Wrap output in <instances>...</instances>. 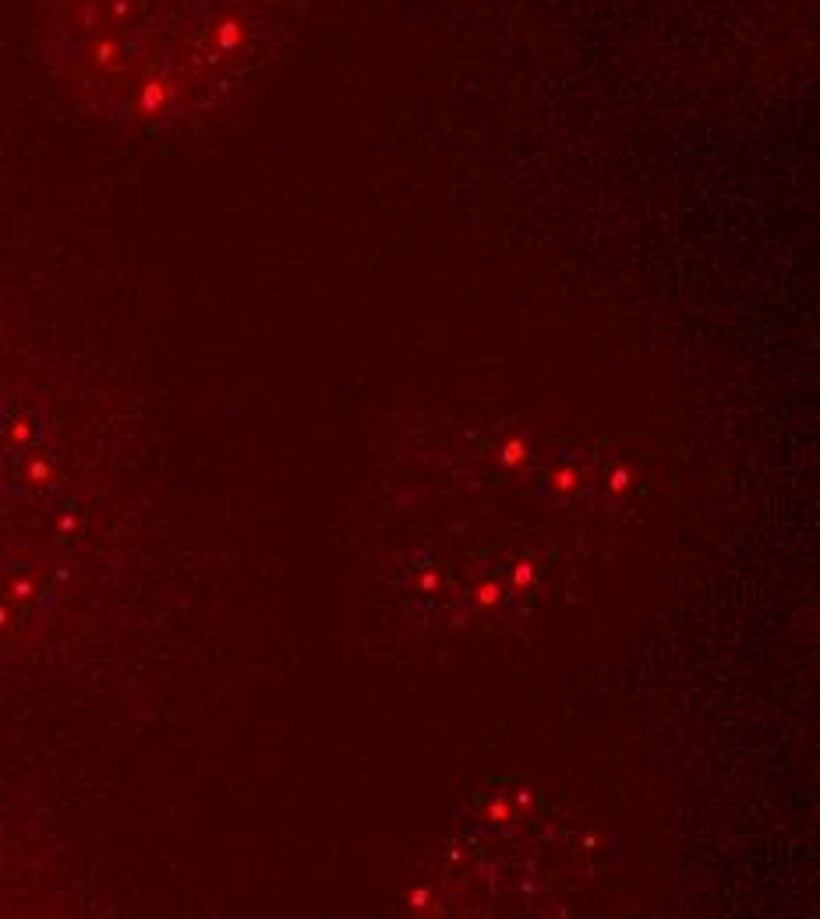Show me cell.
Masks as SVG:
<instances>
[{"label": "cell", "instance_id": "obj_1", "mask_svg": "<svg viewBox=\"0 0 820 919\" xmlns=\"http://www.w3.org/2000/svg\"><path fill=\"white\" fill-rule=\"evenodd\" d=\"M32 39L75 103L156 131L191 121L247 85L283 39V4L32 0Z\"/></svg>", "mask_w": 820, "mask_h": 919}, {"label": "cell", "instance_id": "obj_6", "mask_svg": "<svg viewBox=\"0 0 820 919\" xmlns=\"http://www.w3.org/2000/svg\"><path fill=\"white\" fill-rule=\"evenodd\" d=\"M630 485H633L630 467H616V470L605 477V492H608V495H623V492H630Z\"/></svg>", "mask_w": 820, "mask_h": 919}, {"label": "cell", "instance_id": "obj_5", "mask_svg": "<svg viewBox=\"0 0 820 919\" xmlns=\"http://www.w3.org/2000/svg\"><path fill=\"white\" fill-rule=\"evenodd\" d=\"M527 453H530V446H527L523 439H509V442L502 446V463H506V467H520V463L527 460Z\"/></svg>", "mask_w": 820, "mask_h": 919}, {"label": "cell", "instance_id": "obj_4", "mask_svg": "<svg viewBox=\"0 0 820 919\" xmlns=\"http://www.w3.org/2000/svg\"><path fill=\"white\" fill-rule=\"evenodd\" d=\"M502 583L498 580H484V583H477V590H474V601H477V608H498L502 604Z\"/></svg>", "mask_w": 820, "mask_h": 919}, {"label": "cell", "instance_id": "obj_2", "mask_svg": "<svg viewBox=\"0 0 820 919\" xmlns=\"http://www.w3.org/2000/svg\"><path fill=\"white\" fill-rule=\"evenodd\" d=\"M481 817L488 820V824H495V827H506L509 820H513V806H509V799L506 796H491L488 803H484V810H481Z\"/></svg>", "mask_w": 820, "mask_h": 919}, {"label": "cell", "instance_id": "obj_9", "mask_svg": "<svg viewBox=\"0 0 820 919\" xmlns=\"http://www.w3.org/2000/svg\"><path fill=\"white\" fill-rule=\"evenodd\" d=\"M439 587V573H424L421 576V590H435Z\"/></svg>", "mask_w": 820, "mask_h": 919}, {"label": "cell", "instance_id": "obj_10", "mask_svg": "<svg viewBox=\"0 0 820 919\" xmlns=\"http://www.w3.org/2000/svg\"><path fill=\"white\" fill-rule=\"evenodd\" d=\"M530 799H534L530 789H520V792H516V803H520V806H530Z\"/></svg>", "mask_w": 820, "mask_h": 919}, {"label": "cell", "instance_id": "obj_7", "mask_svg": "<svg viewBox=\"0 0 820 919\" xmlns=\"http://www.w3.org/2000/svg\"><path fill=\"white\" fill-rule=\"evenodd\" d=\"M534 583V562L530 559H516L513 562V587L516 590H527Z\"/></svg>", "mask_w": 820, "mask_h": 919}, {"label": "cell", "instance_id": "obj_8", "mask_svg": "<svg viewBox=\"0 0 820 919\" xmlns=\"http://www.w3.org/2000/svg\"><path fill=\"white\" fill-rule=\"evenodd\" d=\"M428 901H432V891H428V887H417V891H410V894H407V905H410L414 912H424V908H428Z\"/></svg>", "mask_w": 820, "mask_h": 919}, {"label": "cell", "instance_id": "obj_3", "mask_svg": "<svg viewBox=\"0 0 820 919\" xmlns=\"http://www.w3.org/2000/svg\"><path fill=\"white\" fill-rule=\"evenodd\" d=\"M580 481H584V474H580L573 463H566V467H559V470L552 474V492H556V495H573V492L580 488Z\"/></svg>", "mask_w": 820, "mask_h": 919}]
</instances>
